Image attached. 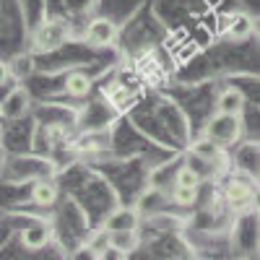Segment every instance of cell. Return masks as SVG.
Here are the masks:
<instances>
[{
  "label": "cell",
  "instance_id": "cell-1",
  "mask_svg": "<svg viewBox=\"0 0 260 260\" xmlns=\"http://www.w3.org/2000/svg\"><path fill=\"white\" fill-rule=\"evenodd\" d=\"M242 136V120L237 115H224V112H216L208 125H206V138L213 141L216 146H232L237 143Z\"/></svg>",
  "mask_w": 260,
  "mask_h": 260
},
{
  "label": "cell",
  "instance_id": "cell-2",
  "mask_svg": "<svg viewBox=\"0 0 260 260\" xmlns=\"http://www.w3.org/2000/svg\"><path fill=\"white\" fill-rule=\"evenodd\" d=\"M65 39H68V26L62 24V21L52 18V21H45L37 34H34V45L37 50H57L60 45H65Z\"/></svg>",
  "mask_w": 260,
  "mask_h": 260
},
{
  "label": "cell",
  "instance_id": "cell-3",
  "mask_svg": "<svg viewBox=\"0 0 260 260\" xmlns=\"http://www.w3.org/2000/svg\"><path fill=\"white\" fill-rule=\"evenodd\" d=\"M29 107H31V99H29V91L24 89V86H16V89L0 102V117H6V120H18V117H24L29 112Z\"/></svg>",
  "mask_w": 260,
  "mask_h": 260
},
{
  "label": "cell",
  "instance_id": "cell-4",
  "mask_svg": "<svg viewBox=\"0 0 260 260\" xmlns=\"http://www.w3.org/2000/svg\"><path fill=\"white\" fill-rule=\"evenodd\" d=\"M117 39V26H115V21L110 18H94L89 26H86V42L94 47H110L112 42Z\"/></svg>",
  "mask_w": 260,
  "mask_h": 260
},
{
  "label": "cell",
  "instance_id": "cell-5",
  "mask_svg": "<svg viewBox=\"0 0 260 260\" xmlns=\"http://www.w3.org/2000/svg\"><path fill=\"white\" fill-rule=\"evenodd\" d=\"M52 240V226L45 219H34L24 226L21 232V242H24L26 250H42L47 242Z\"/></svg>",
  "mask_w": 260,
  "mask_h": 260
},
{
  "label": "cell",
  "instance_id": "cell-6",
  "mask_svg": "<svg viewBox=\"0 0 260 260\" xmlns=\"http://www.w3.org/2000/svg\"><path fill=\"white\" fill-rule=\"evenodd\" d=\"M224 34L234 42H245L255 34V21L247 13H232L224 24Z\"/></svg>",
  "mask_w": 260,
  "mask_h": 260
},
{
  "label": "cell",
  "instance_id": "cell-7",
  "mask_svg": "<svg viewBox=\"0 0 260 260\" xmlns=\"http://www.w3.org/2000/svg\"><path fill=\"white\" fill-rule=\"evenodd\" d=\"M138 224H141V216L136 208H117L110 213L104 229L107 232H133V229H138Z\"/></svg>",
  "mask_w": 260,
  "mask_h": 260
},
{
  "label": "cell",
  "instance_id": "cell-8",
  "mask_svg": "<svg viewBox=\"0 0 260 260\" xmlns=\"http://www.w3.org/2000/svg\"><path fill=\"white\" fill-rule=\"evenodd\" d=\"M242 110H245V96H242L240 89H226V91L219 94V99H216V112L242 117Z\"/></svg>",
  "mask_w": 260,
  "mask_h": 260
},
{
  "label": "cell",
  "instance_id": "cell-9",
  "mask_svg": "<svg viewBox=\"0 0 260 260\" xmlns=\"http://www.w3.org/2000/svg\"><path fill=\"white\" fill-rule=\"evenodd\" d=\"M107 245L120 250L122 255H130L138 247V229H133V232H107Z\"/></svg>",
  "mask_w": 260,
  "mask_h": 260
},
{
  "label": "cell",
  "instance_id": "cell-10",
  "mask_svg": "<svg viewBox=\"0 0 260 260\" xmlns=\"http://www.w3.org/2000/svg\"><path fill=\"white\" fill-rule=\"evenodd\" d=\"M31 201H34L37 206H42V208H50V206L57 201V185L50 182V180L34 182V187H31Z\"/></svg>",
  "mask_w": 260,
  "mask_h": 260
},
{
  "label": "cell",
  "instance_id": "cell-11",
  "mask_svg": "<svg viewBox=\"0 0 260 260\" xmlns=\"http://www.w3.org/2000/svg\"><path fill=\"white\" fill-rule=\"evenodd\" d=\"M65 91H68V96H73V99L89 96V91H91V78L86 76V73H81V71H76V73H71L68 78H65Z\"/></svg>",
  "mask_w": 260,
  "mask_h": 260
},
{
  "label": "cell",
  "instance_id": "cell-12",
  "mask_svg": "<svg viewBox=\"0 0 260 260\" xmlns=\"http://www.w3.org/2000/svg\"><path fill=\"white\" fill-rule=\"evenodd\" d=\"M252 198V187L247 182H240V180H232L229 187H226V201L232 206H242V203H250Z\"/></svg>",
  "mask_w": 260,
  "mask_h": 260
},
{
  "label": "cell",
  "instance_id": "cell-13",
  "mask_svg": "<svg viewBox=\"0 0 260 260\" xmlns=\"http://www.w3.org/2000/svg\"><path fill=\"white\" fill-rule=\"evenodd\" d=\"M192 156L208 164V161H213V159H219V156H221V146H216L213 141H208V138L203 136L198 143L192 146Z\"/></svg>",
  "mask_w": 260,
  "mask_h": 260
},
{
  "label": "cell",
  "instance_id": "cell-14",
  "mask_svg": "<svg viewBox=\"0 0 260 260\" xmlns=\"http://www.w3.org/2000/svg\"><path fill=\"white\" fill-rule=\"evenodd\" d=\"M8 73L16 76V78H26V76H31V73H34V60H31L29 55H18V57H13V60L8 62Z\"/></svg>",
  "mask_w": 260,
  "mask_h": 260
},
{
  "label": "cell",
  "instance_id": "cell-15",
  "mask_svg": "<svg viewBox=\"0 0 260 260\" xmlns=\"http://www.w3.org/2000/svg\"><path fill=\"white\" fill-rule=\"evenodd\" d=\"M195 198H198V187L175 185V190H172V201H175L177 206H192Z\"/></svg>",
  "mask_w": 260,
  "mask_h": 260
},
{
  "label": "cell",
  "instance_id": "cell-16",
  "mask_svg": "<svg viewBox=\"0 0 260 260\" xmlns=\"http://www.w3.org/2000/svg\"><path fill=\"white\" fill-rule=\"evenodd\" d=\"M175 185L198 187V185H201V175H198V172H195L192 167H182V169L177 172V180H175Z\"/></svg>",
  "mask_w": 260,
  "mask_h": 260
},
{
  "label": "cell",
  "instance_id": "cell-17",
  "mask_svg": "<svg viewBox=\"0 0 260 260\" xmlns=\"http://www.w3.org/2000/svg\"><path fill=\"white\" fill-rule=\"evenodd\" d=\"M8 78H11V73H8V62H3V60H0V86H3Z\"/></svg>",
  "mask_w": 260,
  "mask_h": 260
},
{
  "label": "cell",
  "instance_id": "cell-18",
  "mask_svg": "<svg viewBox=\"0 0 260 260\" xmlns=\"http://www.w3.org/2000/svg\"><path fill=\"white\" fill-rule=\"evenodd\" d=\"M3 164H6V154L0 151V172H3Z\"/></svg>",
  "mask_w": 260,
  "mask_h": 260
},
{
  "label": "cell",
  "instance_id": "cell-19",
  "mask_svg": "<svg viewBox=\"0 0 260 260\" xmlns=\"http://www.w3.org/2000/svg\"><path fill=\"white\" fill-rule=\"evenodd\" d=\"M0 138H3V127H0Z\"/></svg>",
  "mask_w": 260,
  "mask_h": 260
}]
</instances>
